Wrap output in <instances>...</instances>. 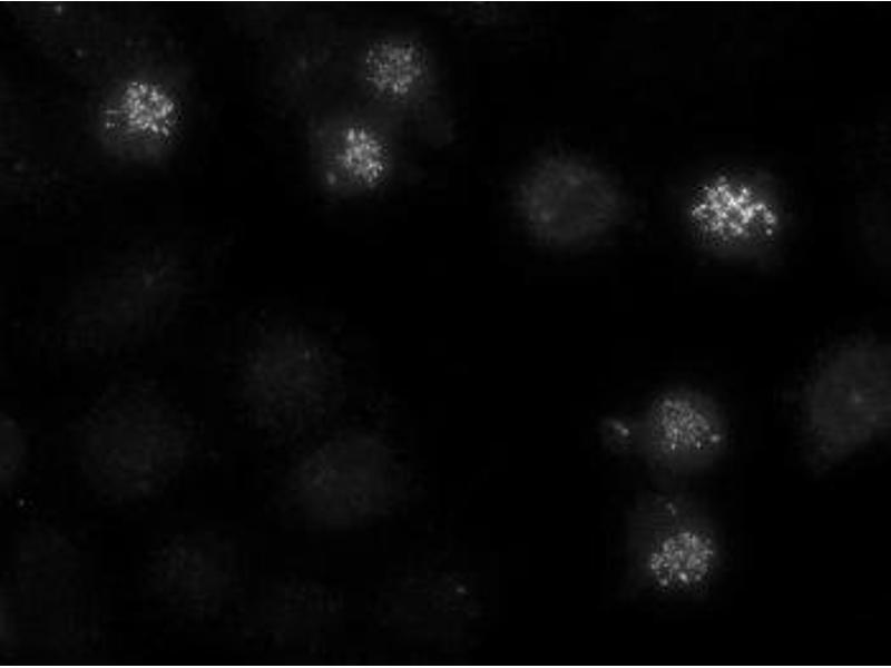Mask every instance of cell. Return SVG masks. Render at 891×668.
<instances>
[{
    "label": "cell",
    "mask_w": 891,
    "mask_h": 668,
    "mask_svg": "<svg viewBox=\"0 0 891 668\" xmlns=\"http://www.w3.org/2000/svg\"><path fill=\"white\" fill-rule=\"evenodd\" d=\"M356 86L383 111L412 125L433 146L454 138L438 60L428 42L411 31H378L353 57Z\"/></svg>",
    "instance_id": "7c38bea8"
},
{
    "label": "cell",
    "mask_w": 891,
    "mask_h": 668,
    "mask_svg": "<svg viewBox=\"0 0 891 668\" xmlns=\"http://www.w3.org/2000/svg\"><path fill=\"white\" fill-rule=\"evenodd\" d=\"M682 219L693 243L723 262L766 263L780 249L787 228L782 193L754 169L721 168L687 193Z\"/></svg>",
    "instance_id": "8fae6325"
},
{
    "label": "cell",
    "mask_w": 891,
    "mask_h": 668,
    "mask_svg": "<svg viewBox=\"0 0 891 668\" xmlns=\"http://www.w3.org/2000/svg\"><path fill=\"white\" fill-rule=\"evenodd\" d=\"M630 582L652 596L694 600L719 579L725 541L712 513L693 495L675 489L648 491L626 520Z\"/></svg>",
    "instance_id": "5b68a950"
},
{
    "label": "cell",
    "mask_w": 891,
    "mask_h": 668,
    "mask_svg": "<svg viewBox=\"0 0 891 668\" xmlns=\"http://www.w3.org/2000/svg\"><path fill=\"white\" fill-rule=\"evenodd\" d=\"M600 432L611 450L638 458L669 481L709 471L731 443V424L721 402L688 384L663 389L635 414L604 420Z\"/></svg>",
    "instance_id": "9c48e42d"
},
{
    "label": "cell",
    "mask_w": 891,
    "mask_h": 668,
    "mask_svg": "<svg viewBox=\"0 0 891 668\" xmlns=\"http://www.w3.org/2000/svg\"><path fill=\"white\" fill-rule=\"evenodd\" d=\"M511 203L528 234L550 248L590 244L616 228L627 198L593 160L565 150L545 153L517 178Z\"/></svg>",
    "instance_id": "52a82bcc"
},
{
    "label": "cell",
    "mask_w": 891,
    "mask_h": 668,
    "mask_svg": "<svg viewBox=\"0 0 891 668\" xmlns=\"http://www.w3.org/2000/svg\"><path fill=\"white\" fill-rule=\"evenodd\" d=\"M196 450L193 423L147 386H125L98 400L74 433L77 468L90 492L114 505L150 501L186 470Z\"/></svg>",
    "instance_id": "6da1fadb"
},
{
    "label": "cell",
    "mask_w": 891,
    "mask_h": 668,
    "mask_svg": "<svg viewBox=\"0 0 891 668\" xmlns=\"http://www.w3.org/2000/svg\"><path fill=\"white\" fill-rule=\"evenodd\" d=\"M242 581L239 552L216 530L194 529L156 546L143 569V584L160 608L189 621L214 619L236 597Z\"/></svg>",
    "instance_id": "4fadbf2b"
},
{
    "label": "cell",
    "mask_w": 891,
    "mask_h": 668,
    "mask_svg": "<svg viewBox=\"0 0 891 668\" xmlns=\"http://www.w3.org/2000/svg\"><path fill=\"white\" fill-rule=\"evenodd\" d=\"M25 638L22 619L7 582L3 580L0 590V651L3 657H12L21 647Z\"/></svg>",
    "instance_id": "e0dca14e"
},
{
    "label": "cell",
    "mask_w": 891,
    "mask_h": 668,
    "mask_svg": "<svg viewBox=\"0 0 891 668\" xmlns=\"http://www.w3.org/2000/svg\"><path fill=\"white\" fill-rule=\"evenodd\" d=\"M188 119L186 87L168 66L123 65L90 101L89 121L100 148L119 163L153 167L172 156Z\"/></svg>",
    "instance_id": "30bf717a"
},
{
    "label": "cell",
    "mask_w": 891,
    "mask_h": 668,
    "mask_svg": "<svg viewBox=\"0 0 891 668\" xmlns=\"http://www.w3.org/2000/svg\"><path fill=\"white\" fill-rule=\"evenodd\" d=\"M891 431V347L873 334L832 346L809 373L800 400L807 466L825 473Z\"/></svg>",
    "instance_id": "3957f363"
},
{
    "label": "cell",
    "mask_w": 891,
    "mask_h": 668,
    "mask_svg": "<svg viewBox=\"0 0 891 668\" xmlns=\"http://www.w3.org/2000/svg\"><path fill=\"white\" fill-rule=\"evenodd\" d=\"M188 279L186 263L168 247L147 245L119 254L72 288L59 316L62 341L95 354L141 344L176 315Z\"/></svg>",
    "instance_id": "7a4b0ae2"
},
{
    "label": "cell",
    "mask_w": 891,
    "mask_h": 668,
    "mask_svg": "<svg viewBox=\"0 0 891 668\" xmlns=\"http://www.w3.org/2000/svg\"><path fill=\"white\" fill-rule=\"evenodd\" d=\"M86 566L79 547L50 523H30L13 541L6 582L25 632L30 628L55 652H80L92 641L96 618Z\"/></svg>",
    "instance_id": "8992f818"
},
{
    "label": "cell",
    "mask_w": 891,
    "mask_h": 668,
    "mask_svg": "<svg viewBox=\"0 0 891 668\" xmlns=\"http://www.w3.org/2000/svg\"><path fill=\"white\" fill-rule=\"evenodd\" d=\"M410 477L393 446L368 430L350 429L320 441L287 469L280 494L306 527L356 530L395 512Z\"/></svg>",
    "instance_id": "277c9868"
},
{
    "label": "cell",
    "mask_w": 891,
    "mask_h": 668,
    "mask_svg": "<svg viewBox=\"0 0 891 668\" xmlns=\"http://www.w3.org/2000/svg\"><path fill=\"white\" fill-rule=\"evenodd\" d=\"M28 441L19 422L9 414L0 418V488L11 493L25 475L28 462Z\"/></svg>",
    "instance_id": "2e32d148"
},
{
    "label": "cell",
    "mask_w": 891,
    "mask_h": 668,
    "mask_svg": "<svg viewBox=\"0 0 891 668\" xmlns=\"http://www.w3.org/2000/svg\"><path fill=\"white\" fill-rule=\"evenodd\" d=\"M305 137L314 181L332 199L373 196L392 183L400 166L393 131L358 109H336L314 117Z\"/></svg>",
    "instance_id": "5bb4252c"
},
{
    "label": "cell",
    "mask_w": 891,
    "mask_h": 668,
    "mask_svg": "<svg viewBox=\"0 0 891 668\" xmlns=\"http://www.w3.org/2000/svg\"><path fill=\"white\" fill-rule=\"evenodd\" d=\"M242 397L253 423L274 438H295L331 412L339 372L329 351L293 326L260 336L242 369Z\"/></svg>",
    "instance_id": "ba28073f"
},
{
    "label": "cell",
    "mask_w": 891,
    "mask_h": 668,
    "mask_svg": "<svg viewBox=\"0 0 891 668\" xmlns=\"http://www.w3.org/2000/svg\"><path fill=\"white\" fill-rule=\"evenodd\" d=\"M344 602L331 587L313 579L285 577L257 597L248 619L254 639L284 655H312L341 627Z\"/></svg>",
    "instance_id": "9a60e30c"
}]
</instances>
